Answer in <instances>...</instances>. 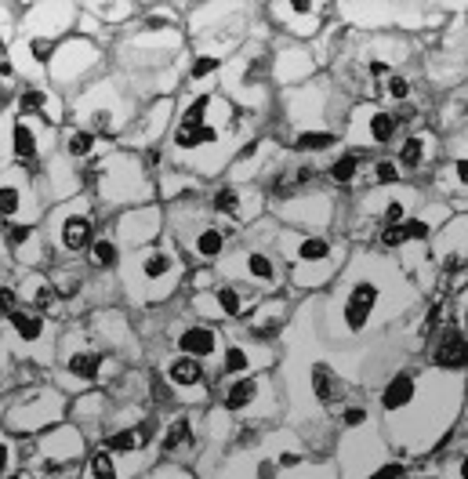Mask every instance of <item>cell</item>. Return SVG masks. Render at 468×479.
Segmentation results:
<instances>
[{"label":"cell","mask_w":468,"mask_h":479,"mask_svg":"<svg viewBox=\"0 0 468 479\" xmlns=\"http://www.w3.org/2000/svg\"><path fill=\"white\" fill-rule=\"evenodd\" d=\"M47 102H51V99H47L44 91H26L22 94V109H26V113H47Z\"/></svg>","instance_id":"4316f807"},{"label":"cell","mask_w":468,"mask_h":479,"mask_svg":"<svg viewBox=\"0 0 468 479\" xmlns=\"http://www.w3.org/2000/svg\"><path fill=\"white\" fill-rule=\"evenodd\" d=\"M399 218H403V207H399V203H389V211H385V221H389V226H396Z\"/></svg>","instance_id":"ab89813d"},{"label":"cell","mask_w":468,"mask_h":479,"mask_svg":"<svg viewBox=\"0 0 468 479\" xmlns=\"http://www.w3.org/2000/svg\"><path fill=\"white\" fill-rule=\"evenodd\" d=\"M40 153V142L33 135V127L29 124H15V156L22 160V164H33Z\"/></svg>","instance_id":"30bf717a"},{"label":"cell","mask_w":468,"mask_h":479,"mask_svg":"<svg viewBox=\"0 0 468 479\" xmlns=\"http://www.w3.org/2000/svg\"><path fill=\"white\" fill-rule=\"evenodd\" d=\"M167 378L174 381V385H200V381H203V367L192 356H178V360H171Z\"/></svg>","instance_id":"52a82bcc"},{"label":"cell","mask_w":468,"mask_h":479,"mask_svg":"<svg viewBox=\"0 0 468 479\" xmlns=\"http://www.w3.org/2000/svg\"><path fill=\"white\" fill-rule=\"evenodd\" d=\"M410 396H414V378L410 374H399V378L389 381V389H385L381 403H385V410H399V407L410 403Z\"/></svg>","instance_id":"ba28073f"},{"label":"cell","mask_w":468,"mask_h":479,"mask_svg":"<svg viewBox=\"0 0 468 479\" xmlns=\"http://www.w3.org/2000/svg\"><path fill=\"white\" fill-rule=\"evenodd\" d=\"M215 207H218V211H225V215H240V207H244V200H240V193H236V189H222V193H218V200H215Z\"/></svg>","instance_id":"603a6c76"},{"label":"cell","mask_w":468,"mask_h":479,"mask_svg":"<svg viewBox=\"0 0 468 479\" xmlns=\"http://www.w3.org/2000/svg\"><path fill=\"white\" fill-rule=\"evenodd\" d=\"M8 479H22V476H8Z\"/></svg>","instance_id":"f6af8a7d"},{"label":"cell","mask_w":468,"mask_h":479,"mask_svg":"<svg viewBox=\"0 0 468 479\" xmlns=\"http://www.w3.org/2000/svg\"><path fill=\"white\" fill-rule=\"evenodd\" d=\"M22 178H4L0 182V218H19L22 215Z\"/></svg>","instance_id":"8992f818"},{"label":"cell","mask_w":468,"mask_h":479,"mask_svg":"<svg viewBox=\"0 0 468 479\" xmlns=\"http://www.w3.org/2000/svg\"><path fill=\"white\" fill-rule=\"evenodd\" d=\"M458 178L468 182V160H461V164H458Z\"/></svg>","instance_id":"7bdbcfd3"},{"label":"cell","mask_w":468,"mask_h":479,"mask_svg":"<svg viewBox=\"0 0 468 479\" xmlns=\"http://www.w3.org/2000/svg\"><path fill=\"white\" fill-rule=\"evenodd\" d=\"M298 461H301V457H298V454H290V451L280 454V465H287V469H290V465H298Z\"/></svg>","instance_id":"b9f144b4"},{"label":"cell","mask_w":468,"mask_h":479,"mask_svg":"<svg viewBox=\"0 0 468 479\" xmlns=\"http://www.w3.org/2000/svg\"><path fill=\"white\" fill-rule=\"evenodd\" d=\"M87 479H120V472H117V461H112V451H102L91 457V465H87Z\"/></svg>","instance_id":"4fadbf2b"},{"label":"cell","mask_w":468,"mask_h":479,"mask_svg":"<svg viewBox=\"0 0 468 479\" xmlns=\"http://www.w3.org/2000/svg\"><path fill=\"white\" fill-rule=\"evenodd\" d=\"M91 149H94V135L91 131H76L69 138V156H87Z\"/></svg>","instance_id":"d4e9b609"},{"label":"cell","mask_w":468,"mask_h":479,"mask_svg":"<svg viewBox=\"0 0 468 479\" xmlns=\"http://www.w3.org/2000/svg\"><path fill=\"white\" fill-rule=\"evenodd\" d=\"M403 239H407L403 226H389V229L381 233V244H385V247H396V244H403Z\"/></svg>","instance_id":"4dcf8cb0"},{"label":"cell","mask_w":468,"mask_h":479,"mask_svg":"<svg viewBox=\"0 0 468 479\" xmlns=\"http://www.w3.org/2000/svg\"><path fill=\"white\" fill-rule=\"evenodd\" d=\"M44 319L37 316V312H11V334L19 342H26V345H37V342H44Z\"/></svg>","instance_id":"277c9868"},{"label":"cell","mask_w":468,"mask_h":479,"mask_svg":"<svg viewBox=\"0 0 468 479\" xmlns=\"http://www.w3.org/2000/svg\"><path fill=\"white\" fill-rule=\"evenodd\" d=\"M197 251L203 254V258H215V254L222 251V233L218 229H203L197 236Z\"/></svg>","instance_id":"e0dca14e"},{"label":"cell","mask_w":468,"mask_h":479,"mask_svg":"<svg viewBox=\"0 0 468 479\" xmlns=\"http://www.w3.org/2000/svg\"><path fill=\"white\" fill-rule=\"evenodd\" d=\"M211 69H218V58H200L197 66H192V76H207Z\"/></svg>","instance_id":"e575fe53"},{"label":"cell","mask_w":468,"mask_h":479,"mask_svg":"<svg viewBox=\"0 0 468 479\" xmlns=\"http://www.w3.org/2000/svg\"><path fill=\"white\" fill-rule=\"evenodd\" d=\"M465 323H468V312H465Z\"/></svg>","instance_id":"bcb514c9"},{"label":"cell","mask_w":468,"mask_h":479,"mask_svg":"<svg viewBox=\"0 0 468 479\" xmlns=\"http://www.w3.org/2000/svg\"><path fill=\"white\" fill-rule=\"evenodd\" d=\"M374 174H378V182H396V167L392 164H378Z\"/></svg>","instance_id":"d590c367"},{"label":"cell","mask_w":468,"mask_h":479,"mask_svg":"<svg viewBox=\"0 0 468 479\" xmlns=\"http://www.w3.org/2000/svg\"><path fill=\"white\" fill-rule=\"evenodd\" d=\"M142 273L149 276V280L167 276V273H171V258H167V254H149V258H145V265H142Z\"/></svg>","instance_id":"d6986e66"},{"label":"cell","mask_w":468,"mask_h":479,"mask_svg":"<svg viewBox=\"0 0 468 479\" xmlns=\"http://www.w3.org/2000/svg\"><path fill=\"white\" fill-rule=\"evenodd\" d=\"M374 305H378V287L374 283H356L349 301H345V323L352 330H360L370 319V312H374Z\"/></svg>","instance_id":"6da1fadb"},{"label":"cell","mask_w":468,"mask_h":479,"mask_svg":"<svg viewBox=\"0 0 468 479\" xmlns=\"http://www.w3.org/2000/svg\"><path fill=\"white\" fill-rule=\"evenodd\" d=\"M11 305H15V291H0V316L11 312Z\"/></svg>","instance_id":"74e56055"},{"label":"cell","mask_w":468,"mask_h":479,"mask_svg":"<svg viewBox=\"0 0 468 479\" xmlns=\"http://www.w3.org/2000/svg\"><path fill=\"white\" fill-rule=\"evenodd\" d=\"M8 465H11V446H8V439H0V472Z\"/></svg>","instance_id":"f35d334b"},{"label":"cell","mask_w":468,"mask_h":479,"mask_svg":"<svg viewBox=\"0 0 468 479\" xmlns=\"http://www.w3.org/2000/svg\"><path fill=\"white\" fill-rule=\"evenodd\" d=\"M370 73H374V76H385V73H389V62H370Z\"/></svg>","instance_id":"60d3db41"},{"label":"cell","mask_w":468,"mask_h":479,"mask_svg":"<svg viewBox=\"0 0 468 479\" xmlns=\"http://www.w3.org/2000/svg\"><path fill=\"white\" fill-rule=\"evenodd\" d=\"M215 301H218V309H222L225 316H236L240 309H244V305H240V294L233 291V287H229V291H218V298H215Z\"/></svg>","instance_id":"f546056e"},{"label":"cell","mask_w":468,"mask_h":479,"mask_svg":"<svg viewBox=\"0 0 468 479\" xmlns=\"http://www.w3.org/2000/svg\"><path fill=\"white\" fill-rule=\"evenodd\" d=\"M254 396H258V381H251V378L233 381V385L225 389V407H229V410H244L247 403H254Z\"/></svg>","instance_id":"7c38bea8"},{"label":"cell","mask_w":468,"mask_h":479,"mask_svg":"<svg viewBox=\"0 0 468 479\" xmlns=\"http://www.w3.org/2000/svg\"><path fill=\"white\" fill-rule=\"evenodd\" d=\"M403 233H407V239H421V236H428V226H425V221H407Z\"/></svg>","instance_id":"d6a6232c"},{"label":"cell","mask_w":468,"mask_h":479,"mask_svg":"<svg viewBox=\"0 0 468 479\" xmlns=\"http://www.w3.org/2000/svg\"><path fill=\"white\" fill-rule=\"evenodd\" d=\"M26 294H29V305L40 309V312H51L58 305V291L51 283H44V280H29L26 283Z\"/></svg>","instance_id":"8fae6325"},{"label":"cell","mask_w":468,"mask_h":479,"mask_svg":"<svg viewBox=\"0 0 468 479\" xmlns=\"http://www.w3.org/2000/svg\"><path fill=\"white\" fill-rule=\"evenodd\" d=\"M461 479H468V457L461 461Z\"/></svg>","instance_id":"ee69618b"},{"label":"cell","mask_w":468,"mask_h":479,"mask_svg":"<svg viewBox=\"0 0 468 479\" xmlns=\"http://www.w3.org/2000/svg\"><path fill=\"white\" fill-rule=\"evenodd\" d=\"M363 418H367L363 407H349V410H345V425H360Z\"/></svg>","instance_id":"8d00e7d4"},{"label":"cell","mask_w":468,"mask_h":479,"mask_svg":"<svg viewBox=\"0 0 468 479\" xmlns=\"http://www.w3.org/2000/svg\"><path fill=\"white\" fill-rule=\"evenodd\" d=\"M91 258H94V265H102V269H109L112 262H117V247H112L109 239H99V244L91 247Z\"/></svg>","instance_id":"7402d4cb"},{"label":"cell","mask_w":468,"mask_h":479,"mask_svg":"<svg viewBox=\"0 0 468 479\" xmlns=\"http://www.w3.org/2000/svg\"><path fill=\"white\" fill-rule=\"evenodd\" d=\"M87 236H91V218L84 211H76L62 221V244H66V251H80L87 244Z\"/></svg>","instance_id":"5b68a950"},{"label":"cell","mask_w":468,"mask_h":479,"mask_svg":"<svg viewBox=\"0 0 468 479\" xmlns=\"http://www.w3.org/2000/svg\"><path fill=\"white\" fill-rule=\"evenodd\" d=\"M421 156H425V146H421V138H407L403 142V153H399V160L403 164H421Z\"/></svg>","instance_id":"484cf974"},{"label":"cell","mask_w":468,"mask_h":479,"mask_svg":"<svg viewBox=\"0 0 468 479\" xmlns=\"http://www.w3.org/2000/svg\"><path fill=\"white\" fill-rule=\"evenodd\" d=\"M334 142V135H327V131H312V135H301L298 138V149H327Z\"/></svg>","instance_id":"f1b7e54d"},{"label":"cell","mask_w":468,"mask_h":479,"mask_svg":"<svg viewBox=\"0 0 468 479\" xmlns=\"http://www.w3.org/2000/svg\"><path fill=\"white\" fill-rule=\"evenodd\" d=\"M66 371L73 378H80V381H94L99 371H102V356L99 353H73L69 363H66Z\"/></svg>","instance_id":"9c48e42d"},{"label":"cell","mask_w":468,"mask_h":479,"mask_svg":"<svg viewBox=\"0 0 468 479\" xmlns=\"http://www.w3.org/2000/svg\"><path fill=\"white\" fill-rule=\"evenodd\" d=\"M327 251H331L327 239H301V244H298V258L301 262H319V258H327Z\"/></svg>","instance_id":"9a60e30c"},{"label":"cell","mask_w":468,"mask_h":479,"mask_svg":"<svg viewBox=\"0 0 468 479\" xmlns=\"http://www.w3.org/2000/svg\"><path fill=\"white\" fill-rule=\"evenodd\" d=\"M356 171H360V160H356V156H342V160H337V164L331 167V178H334V182H349Z\"/></svg>","instance_id":"44dd1931"},{"label":"cell","mask_w":468,"mask_h":479,"mask_svg":"<svg viewBox=\"0 0 468 479\" xmlns=\"http://www.w3.org/2000/svg\"><path fill=\"white\" fill-rule=\"evenodd\" d=\"M178 345H182V353L192 356V360H197V356H211L215 345H218V334L211 327H189L178 338Z\"/></svg>","instance_id":"3957f363"},{"label":"cell","mask_w":468,"mask_h":479,"mask_svg":"<svg viewBox=\"0 0 468 479\" xmlns=\"http://www.w3.org/2000/svg\"><path fill=\"white\" fill-rule=\"evenodd\" d=\"M392 131H396V120H392V117H385V113H378V117H370V135H374L378 142H385V138H392Z\"/></svg>","instance_id":"cb8c5ba5"},{"label":"cell","mask_w":468,"mask_h":479,"mask_svg":"<svg viewBox=\"0 0 468 479\" xmlns=\"http://www.w3.org/2000/svg\"><path fill=\"white\" fill-rule=\"evenodd\" d=\"M435 363L440 367H465L468 363V338L458 330H446L435 348Z\"/></svg>","instance_id":"7a4b0ae2"},{"label":"cell","mask_w":468,"mask_h":479,"mask_svg":"<svg viewBox=\"0 0 468 479\" xmlns=\"http://www.w3.org/2000/svg\"><path fill=\"white\" fill-rule=\"evenodd\" d=\"M138 443H142L138 432H117V436L106 443V451H112V454H131V451H138Z\"/></svg>","instance_id":"2e32d148"},{"label":"cell","mask_w":468,"mask_h":479,"mask_svg":"<svg viewBox=\"0 0 468 479\" xmlns=\"http://www.w3.org/2000/svg\"><path fill=\"white\" fill-rule=\"evenodd\" d=\"M312 392H316V399H324V403L337 396V392H334V378H331V371H327L324 363L312 367Z\"/></svg>","instance_id":"5bb4252c"},{"label":"cell","mask_w":468,"mask_h":479,"mask_svg":"<svg viewBox=\"0 0 468 479\" xmlns=\"http://www.w3.org/2000/svg\"><path fill=\"white\" fill-rule=\"evenodd\" d=\"M403 476V465H385L378 472H370V479H399Z\"/></svg>","instance_id":"836d02e7"},{"label":"cell","mask_w":468,"mask_h":479,"mask_svg":"<svg viewBox=\"0 0 468 479\" xmlns=\"http://www.w3.org/2000/svg\"><path fill=\"white\" fill-rule=\"evenodd\" d=\"M247 273L254 280H272V276H276V265H272L265 254H251V258H247Z\"/></svg>","instance_id":"ac0fdd59"},{"label":"cell","mask_w":468,"mask_h":479,"mask_svg":"<svg viewBox=\"0 0 468 479\" xmlns=\"http://www.w3.org/2000/svg\"><path fill=\"white\" fill-rule=\"evenodd\" d=\"M389 94H392V99H407V94H410V84H407L403 76H392V80H389Z\"/></svg>","instance_id":"1f68e13d"},{"label":"cell","mask_w":468,"mask_h":479,"mask_svg":"<svg viewBox=\"0 0 468 479\" xmlns=\"http://www.w3.org/2000/svg\"><path fill=\"white\" fill-rule=\"evenodd\" d=\"M247 367H251V356H247V348L233 345L229 353H225V371H229V374H240V371H247Z\"/></svg>","instance_id":"ffe728a7"},{"label":"cell","mask_w":468,"mask_h":479,"mask_svg":"<svg viewBox=\"0 0 468 479\" xmlns=\"http://www.w3.org/2000/svg\"><path fill=\"white\" fill-rule=\"evenodd\" d=\"M185 439H189V421H185V418H178V421L171 425L167 439H164V451H174V446H178V443H185Z\"/></svg>","instance_id":"83f0119b"}]
</instances>
